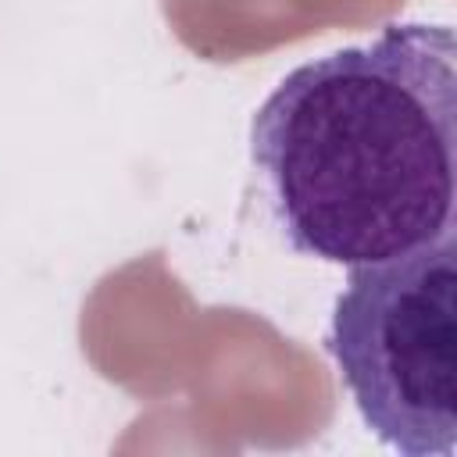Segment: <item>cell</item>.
Masks as SVG:
<instances>
[{"mask_svg":"<svg viewBox=\"0 0 457 457\" xmlns=\"http://www.w3.org/2000/svg\"><path fill=\"white\" fill-rule=\"evenodd\" d=\"M250 161L296 253L371 264L453 232L457 39L393 21L293 68L250 121Z\"/></svg>","mask_w":457,"mask_h":457,"instance_id":"obj_1","label":"cell"},{"mask_svg":"<svg viewBox=\"0 0 457 457\" xmlns=\"http://www.w3.org/2000/svg\"><path fill=\"white\" fill-rule=\"evenodd\" d=\"M357 414L400 457H453L457 250L453 232L357 264L325 339Z\"/></svg>","mask_w":457,"mask_h":457,"instance_id":"obj_2","label":"cell"}]
</instances>
